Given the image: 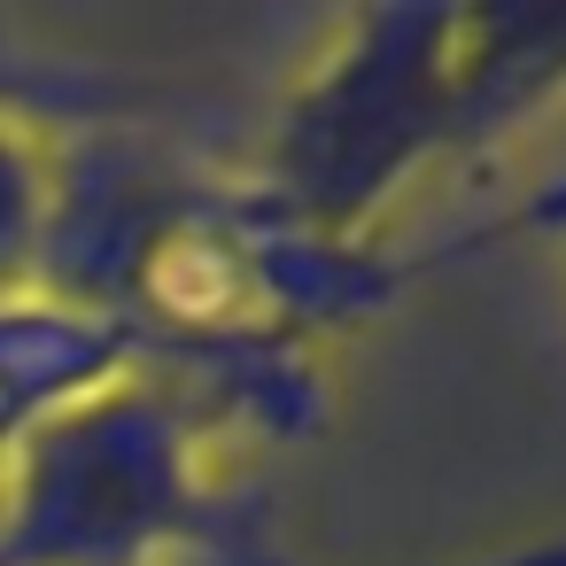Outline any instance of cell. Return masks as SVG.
I'll return each instance as SVG.
<instances>
[{
  "label": "cell",
  "mask_w": 566,
  "mask_h": 566,
  "mask_svg": "<svg viewBox=\"0 0 566 566\" xmlns=\"http://www.w3.org/2000/svg\"><path fill=\"white\" fill-rule=\"evenodd\" d=\"M48 218H55V148L17 102H0V303L40 287Z\"/></svg>",
  "instance_id": "3"
},
{
  "label": "cell",
  "mask_w": 566,
  "mask_h": 566,
  "mask_svg": "<svg viewBox=\"0 0 566 566\" xmlns=\"http://www.w3.org/2000/svg\"><path fill=\"white\" fill-rule=\"evenodd\" d=\"M450 566H566V535H558V543H527V551H489V558H450Z\"/></svg>",
  "instance_id": "4"
},
{
  "label": "cell",
  "mask_w": 566,
  "mask_h": 566,
  "mask_svg": "<svg viewBox=\"0 0 566 566\" xmlns=\"http://www.w3.org/2000/svg\"><path fill=\"white\" fill-rule=\"evenodd\" d=\"M210 419L218 403L156 365L32 419L0 458V566H280Z\"/></svg>",
  "instance_id": "2"
},
{
  "label": "cell",
  "mask_w": 566,
  "mask_h": 566,
  "mask_svg": "<svg viewBox=\"0 0 566 566\" xmlns=\"http://www.w3.org/2000/svg\"><path fill=\"white\" fill-rule=\"evenodd\" d=\"M520 226H535V233H558V241H566V187H551L543 202H527V210H520Z\"/></svg>",
  "instance_id": "5"
},
{
  "label": "cell",
  "mask_w": 566,
  "mask_h": 566,
  "mask_svg": "<svg viewBox=\"0 0 566 566\" xmlns=\"http://www.w3.org/2000/svg\"><path fill=\"white\" fill-rule=\"evenodd\" d=\"M558 94L566 9H357L280 102L256 202L311 241L365 249L419 171L473 156Z\"/></svg>",
  "instance_id": "1"
}]
</instances>
